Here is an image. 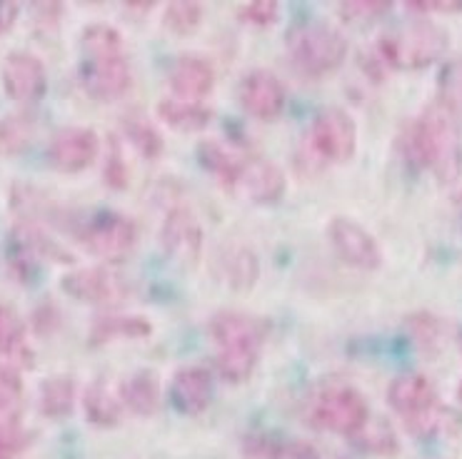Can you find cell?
I'll use <instances>...</instances> for the list:
<instances>
[{
	"label": "cell",
	"instance_id": "ab89813d",
	"mask_svg": "<svg viewBox=\"0 0 462 459\" xmlns=\"http://www.w3.org/2000/svg\"><path fill=\"white\" fill-rule=\"evenodd\" d=\"M18 13H21L18 3H0V32L11 31Z\"/></svg>",
	"mask_w": 462,
	"mask_h": 459
},
{
	"label": "cell",
	"instance_id": "cb8c5ba5",
	"mask_svg": "<svg viewBox=\"0 0 462 459\" xmlns=\"http://www.w3.org/2000/svg\"><path fill=\"white\" fill-rule=\"evenodd\" d=\"M41 412L51 419H60L73 412L76 405V382L70 377H51L45 380L38 395Z\"/></svg>",
	"mask_w": 462,
	"mask_h": 459
},
{
	"label": "cell",
	"instance_id": "8992f818",
	"mask_svg": "<svg viewBox=\"0 0 462 459\" xmlns=\"http://www.w3.org/2000/svg\"><path fill=\"white\" fill-rule=\"evenodd\" d=\"M312 425L325 432H335L343 437H355L370 419V407L365 397L355 387L343 382L325 385L310 402Z\"/></svg>",
	"mask_w": 462,
	"mask_h": 459
},
{
	"label": "cell",
	"instance_id": "8d00e7d4",
	"mask_svg": "<svg viewBox=\"0 0 462 459\" xmlns=\"http://www.w3.org/2000/svg\"><path fill=\"white\" fill-rule=\"evenodd\" d=\"M28 445V435L18 425H0V459H15Z\"/></svg>",
	"mask_w": 462,
	"mask_h": 459
},
{
	"label": "cell",
	"instance_id": "7a4b0ae2",
	"mask_svg": "<svg viewBox=\"0 0 462 459\" xmlns=\"http://www.w3.org/2000/svg\"><path fill=\"white\" fill-rule=\"evenodd\" d=\"M210 337L217 347V374L230 385L247 382L265 344V325L245 312H217L210 320Z\"/></svg>",
	"mask_w": 462,
	"mask_h": 459
},
{
	"label": "cell",
	"instance_id": "d4e9b609",
	"mask_svg": "<svg viewBox=\"0 0 462 459\" xmlns=\"http://www.w3.org/2000/svg\"><path fill=\"white\" fill-rule=\"evenodd\" d=\"M152 332L151 322L145 317H135V315H106V317H97L93 325L90 337L96 344L103 342L116 340V337H148Z\"/></svg>",
	"mask_w": 462,
	"mask_h": 459
},
{
	"label": "cell",
	"instance_id": "2e32d148",
	"mask_svg": "<svg viewBox=\"0 0 462 459\" xmlns=\"http://www.w3.org/2000/svg\"><path fill=\"white\" fill-rule=\"evenodd\" d=\"M100 152V140L96 130L70 125L58 130L48 145V158L53 162L55 170L60 172H80L96 162Z\"/></svg>",
	"mask_w": 462,
	"mask_h": 459
},
{
	"label": "cell",
	"instance_id": "8fae6325",
	"mask_svg": "<svg viewBox=\"0 0 462 459\" xmlns=\"http://www.w3.org/2000/svg\"><path fill=\"white\" fill-rule=\"evenodd\" d=\"M130 80H133V73H130L125 53L83 55L80 60V83L88 96L96 100H103V103L118 100L128 93Z\"/></svg>",
	"mask_w": 462,
	"mask_h": 459
},
{
	"label": "cell",
	"instance_id": "484cf974",
	"mask_svg": "<svg viewBox=\"0 0 462 459\" xmlns=\"http://www.w3.org/2000/svg\"><path fill=\"white\" fill-rule=\"evenodd\" d=\"M123 133H125L130 145L138 150L143 158L152 161V158H158L162 152L161 133H158V128L145 115L130 113L128 118L123 120Z\"/></svg>",
	"mask_w": 462,
	"mask_h": 459
},
{
	"label": "cell",
	"instance_id": "ba28073f",
	"mask_svg": "<svg viewBox=\"0 0 462 459\" xmlns=\"http://www.w3.org/2000/svg\"><path fill=\"white\" fill-rule=\"evenodd\" d=\"M310 145L318 158L328 162L353 161L357 150V125L343 107H325L310 125Z\"/></svg>",
	"mask_w": 462,
	"mask_h": 459
},
{
	"label": "cell",
	"instance_id": "ac0fdd59",
	"mask_svg": "<svg viewBox=\"0 0 462 459\" xmlns=\"http://www.w3.org/2000/svg\"><path fill=\"white\" fill-rule=\"evenodd\" d=\"M213 399V372L203 364H185L171 380V402L180 415L195 417Z\"/></svg>",
	"mask_w": 462,
	"mask_h": 459
},
{
	"label": "cell",
	"instance_id": "4316f807",
	"mask_svg": "<svg viewBox=\"0 0 462 459\" xmlns=\"http://www.w3.org/2000/svg\"><path fill=\"white\" fill-rule=\"evenodd\" d=\"M35 120L28 113H13L0 118V155H15L31 145Z\"/></svg>",
	"mask_w": 462,
	"mask_h": 459
},
{
	"label": "cell",
	"instance_id": "603a6c76",
	"mask_svg": "<svg viewBox=\"0 0 462 459\" xmlns=\"http://www.w3.org/2000/svg\"><path fill=\"white\" fill-rule=\"evenodd\" d=\"M158 118L172 130L198 133L208 128V123L213 120V110L203 103H188V100H178L171 96L158 103Z\"/></svg>",
	"mask_w": 462,
	"mask_h": 459
},
{
	"label": "cell",
	"instance_id": "52a82bcc",
	"mask_svg": "<svg viewBox=\"0 0 462 459\" xmlns=\"http://www.w3.org/2000/svg\"><path fill=\"white\" fill-rule=\"evenodd\" d=\"M83 245L106 262H120L138 243L135 223L118 213H97L80 227Z\"/></svg>",
	"mask_w": 462,
	"mask_h": 459
},
{
	"label": "cell",
	"instance_id": "f546056e",
	"mask_svg": "<svg viewBox=\"0 0 462 459\" xmlns=\"http://www.w3.org/2000/svg\"><path fill=\"white\" fill-rule=\"evenodd\" d=\"M83 55H110L123 53V35L108 23H93L80 35Z\"/></svg>",
	"mask_w": 462,
	"mask_h": 459
},
{
	"label": "cell",
	"instance_id": "5bb4252c",
	"mask_svg": "<svg viewBox=\"0 0 462 459\" xmlns=\"http://www.w3.org/2000/svg\"><path fill=\"white\" fill-rule=\"evenodd\" d=\"M0 80L8 97L23 106L38 103L48 90V73H45L43 60L25 50H15L3 60Z\"/></svg>",
	"mask_w": 462,
	"mask_h": 459
},
{
	"label": "cell",
	"instance_id": "4dcf8cb0",
	"mask_svg": "<svg viewBox=\"0 0 462 459\" xmlns=\"http://www.w3.org/2000/svg\"><path fill=\"white\" fill-rule=\"evenodd\" d=\"M200 21H203V5L198 3H171L162 13L165 28L175 35H190L200 28Z\"/></svg>",
	"mask_w": 462,
	"mask_h": 459
},
{
	"label": "cell",
	"instance_id": "d6986e66",
	"mask_svg": "<svg viewBox=\"0 0 462 459\" xmlns=\"http://www.w3.org/2000/svg\"><path fill=\"white\" fill-rule=\"evenodd\" d=\"M217 270L226 285L236 292H247L255 288L260 278L258 255L245 245H227L217 255Z\"/></svg>",
	"mask_w": 462,
	"mask_h": 459
},
{
	"label": "cell",
	"instance_id": "44dd1931",
	"mask_svg": "<svg viewBox=\"0 0 462 459\" xmlns=\"http://www.w3.org/2000/svg\"><path fill=\"white\" fill-rule=\"evenodd\" d=\"M120 397H123L125 409H130L133 415H155L158 407H161V380H158V374L151 372V370H140V372L130 377L125 385L120 387Z\"/></svg>",
	"mask_w": 462,
	"mask_h": 459
},
{
	"label": "cell",
	"instance_id": "9c48e42d",
	"mask_svg": "<svg viewBox=\"0 0 462 459\" xmlns=\"http://www.w3.org/2000/svg\"><path fill=\"white\" fill-rule=\"evenodd\" d=\"M226 188L237 200L250 205H273L285 195V175L278 165L265 158H243L226 182Z\"/></svg>",
	"mask_w": 462,
	"mask_h": 459
},
{
	"label": "cell",
	"instance_id": "60d3db41",
	"mask_svg": "<svg viewBox=\"0 0 462 459\" xmlns=\"http://www.w3.org/2000/svg\"><path fill=\"white\" fill-rule=\"evenodd\" d=\"M457 402H460V405H462V382H460V385H457Z\"/></svg>",
	"mask_w": 462,
	"mask_h": 459
},
{
	"label": "cell",
	"instance_id": "4fadbf2b",
	"mask_svg": "<svg viewBox=\"0 0 462 459\" xmlns=\"http://www.w3.org/2000/svg\"><path fill=\"white\" fill-rule=\"evenodd\" d=\"M65 295L90 305H118L128 295L125 280L110 267H80L60 280Z\"/></svg>",
	"mask_w": 462,
	"mask_h": 459
},
{
	"label": "cell",
	"instance_id": "e0dca14e",
	"mask_svg": "<svg viewBox=\"0 0 462 459\" xmlns=\"http://www.w3.org/2000/svg\"><path fill=\"white\" fill-rule=\"evenodd\" d=\"M168 86L172 97L188 103H205L216 87V70L200 55H180L168 70Z\"/></svg>",
	"mask_w": 462,
	"mask_h": 459
},
{
	"label": "cell",
	"instance_id": "9a60e30c",
	"mask_svg": "<svg viewBox=\"0 0 462 459\" xmlns=\"http://www.w3.org/2000/svg\"><path fill=\"white\" fill-rule=\"evenodd\" d=\"M237 103L250 118L275 120L285 110L288 93L278 75L270 70H253L237 86Z\"/></svg>",
	"mask_w": 462,
	"mask_h": 459
},
{
	"label": "cell",
	"instance_id": "277c9868",
	"mask_svg": "<svg viewBox=\"0 0 462 459\" xmlns=\"http://www.w3.org/2000/svg\"><path fill=\"white\" fill-rule=\"evenodd\" d=\"M450 43V35L440 25L428 21L412 23L408 28L387 32L380 41V55L387 65L402 70H418L440 60Z\"/></svg>",
	"mask_w": 462,
	"mask_h": 459
},
{
	"label": "cell",
	"instance_id": "f35d334b",
	"mask_svg": "<svg viewBox=\"0 0 462 459\" xmlns=\"http://www.w3.org/2000/svg\"><path fill=\"white\" fill-rule=\"evenodd\" d=\"M408 8L415 13H425V15H430V13H460L462 3L460 0H422V3H408Z\"/></svg>",
	"mask_w": 462,
	"mask_h": 459
},
{
	"label": "cell",
	"instance_id": "30bf717a",
	"mask_svg": "<svg viewBox=\"0 0 462 459\" xmlns=\"http://www.w3.org/2000/svg\"><path fill=\"white\" fill-rule=\"evenodd\" d=\"M161 247L172 262L183 267H193L203 255V225L200 217L188 205H175L162 217L161 233H158Z\"/></svg>",
	"mask_w": 462,
	"mask_h": 459
},
{
	"label": "cell",
	"instance_id": "d6a6232c",
	"mask_svg": "<svg viewBox=\"0 0 462 459\" xmlns=\"http://www.w3.org/2000/svg\"><path fill=\"white\" fill-rule=\"evenodd\" d=\"M440 100L462 113V58L450 60L440 73Z\"/></svg>",
	"mask_w": 462,
	"mask_h": 459
},
{
	"label": "cell",
	"instance_id": "d590c367",
	"mask_svg": "<svg viewBox=\"0 0 462 459\" xmlns=\"http://www.w3.org/2000/svg\"><path fill=\"white\" fill-rule=\"evenodd\" d=\"M106 180H108L110 188H125L128 185V168L123 162V150H120V142L116 138L110 140V152H108V165H106Z\"/></svg>",
	"mask_w": 462,
	"mask_h": 459
},
{
	"label": "cell",
	"instance_id": "7c38bea8",
	"mask_svg": "<svg viewBox=\"0 0 462 459\" xmlns=\"http://www.w3.org/2000/svg\"><path fill=\"white\" fill-rule=\"evenodd\" d=\"M328 237H330L335 255L340 257L345 265L357 267V270H377L383 265V250L377 245L375 235L367 233L353 217H333V223L328 227Z\"/></svg>",
	"mask_w": 462,
	"mask_h": 459
},
{
	"label": "cell",
	"instance_id": "7402d4cb",
	"mask_svg": "<svg viewBox=\"0 0 462 459\" xmlns=\"http://www.w3.org/2000/svg\"><path fill=\"white\" fill-rule=\"evenodd\" d=\"M0 354L15 367V364H32V353L25 340V322L11 305L0 302Z\"/></svg>",
	"mask_w": 462,
	"mask_h": 459
},
{
	"label": "cell",
	"instance_id": "3957f363",
	"mask_svg": "<svg viewBox=\"0 0 462 459\" xmlns=\"http://www.w3.org/2000/svg\"><path fill=\"white\" fill-rule=\"evenodd\" d=\"M285 48L295 68L315 78L337 70L350 50L343 32L320 21L292 25L285 35Z\"/></svg>",
	"mask_w": 462,
	"mask_h": 459
},
{
	"label": "cell",
	"instance_id": "ffe728a7",
	"mask_svg": "<svg viewBox=\"0 0 462 459\" xmlns=\"http://www.w3.org/2000/svg\"><path fill=\"white\" fill-rule=\"evenodd\" d=\"M123 397H120V387L110 385V380L100 377L93 385L88 387L86 392V415L96 427H116L123 417Z\"/></svg>",
	"mask_w": 462,
	"mask_h": 459
},
{
	"label": "cell",
	"instance_id": "83f0119b",
	"mask_svg": "<svg viewBox=\"0 0 462 459\" xmlns=\"http://www.w3.org/2000/svg\"><path fill=\"white\" fill-rule=\"evenodd\" d=\"M23 402V382L18 367L0 363V425H18Z\"/></svg>",
	"mask_w": 462,
	"mask_h": 459
},
{
	"label": "cell",
	"instance_id": "e575fe53",
	"mask_svg": "<svg viewBox=\"0 0 462 459\" xmlns=\"http://www.w3.org/2000/svg\"><path fill=\"white\" fill-rule=\"evenodd\" d=\"M240 21L247 23V25H255V28H268L273 23L278 21L280 5L275 0H255V3H247L240 11Z\"/></svg>",
	"mask_w": 462,
	"mask_h": 459
},
{
	"label": "cell",
	"instance_id": "74e56055",
	"mask_svg": "<svg viewBox=\"0 0 462 459\" xmlns=\"http://www.w3.org/2000/svg\"><path fill=\"white\" fill-rule=\"evenodd\" d=\"M387 11H390V3H383V0H353L340 8L345 18H353V21H370Z\"/></svg>",
	"mask_w": 462,
	"mask_h": 459
},
{
	"label": "cell",
	"instance_id": "6da1fadb",
	"mask_svg": "<svg viewBox=\"0 0 462 459\" xmlns=\"http://www.w3.org/2000/svg\"><path fill=\"white\" fill-rule=\"evenodd\" d=\"M410 142H412L415 161L425 165L442 185L460 180L462 125L457 110L442 103L440 97L432 100L430 106L422 110V115L415 120Z\"/></svg>",
	"mask_w": 462,
	"mask_h": 459
},
{
	"label": "cell",
	"instance_id": "f1b7e54d",
	"mask_svg": "<svg viewBox=\"0 0 462 459\" xmlns=\"http://www.w3.org/2000/svg\"><path fill=\"white\" fill-rule=\"evenodd\" d=\"M198 158L203 162L205 170L213 172L223 185L233 178V172H236V168L240 165V161H243V158H237L236 152H230L227 148H223L217 140H203V142L198 145Z\"/></svg>",
	"mask_w": 462,
	"mask_h": 459
},
{
	"label": "cell",
	"instance_id": "5b68a950",
	"mask_svg": "<svg viewBox=\"0 0 462 459\" xmlns=\"http://www.w3.org/2000/svg\"><path fill=\"white\" fill-rule=\"evenodd\" d=\"M387 402L412 435H430L440 425V397L425 374L395 377L387 387Z\"/></svg>",
	"mask_w": 462,
	"mask_h": 459
},
{
	"label": "cell",
	"instance_id": "836d02e7",
	"mask_svg": "<svg viewBox=\"0 0 462 459\" xmlns=\"http://www.w3.org/2000/svg\"><path fill=\"white\" fill-rule=\"evenodd\" d=\"M260 449L265 459H320L318 449L308 445V442H300V439H291V442H260Z\"/></svg>",
	"mask_w": 462,
	"mask_h": 459
},
{
	"label": "cell",
	"instance_id": "1f68e13d",
	"mask_svg": "<svg viewBox=\"0 0 462 459\" xmlns=\"http://www.w3.org/2000/svg\"><path fill=\"white\" fill-rule=\"evenodd\" d=\"M353 439L357 447H363L365 452H377V454L395 452V447H398V439L393 435V429L380 419H367L365 427L360 429Z\"/></svg>",
	"mask_w": 462,
	"mask_h": 459
}]
</instances>
